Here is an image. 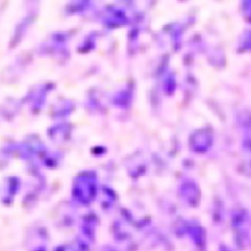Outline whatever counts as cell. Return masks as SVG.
<instances>
[{
	"mask_svg": "<svg viewBox=\"0 0 251 251\" xmlns=\"http://www.w3.org/2000/svg\"><path fill=\"white\" fill-rule=\"evenodd\" d=\"M223 251H231V250H229L228 248H226V249H225V250H223Z\"/></svg>",
	"mask_w": 251,
	"mask_h": 251,
	"instance_id": "obj_2",
	"label": "cell"
},
{
	"mask_svg": "<svg viewBox=\"0 0 251 251\" xmlns=\"http://www.w3.org/2000/svg\"><path fill=\"white\" fill-rule=\"evenodd\" d=\"M101 251H115V250H114L112 247H108L107 250H104V249H103V250H101Z\"/></svg>",
	"mask_w": 251,
	"mask_h": 251,
	"instance_id": "obj_1",
	"label": "cell"
}]
</instances>
